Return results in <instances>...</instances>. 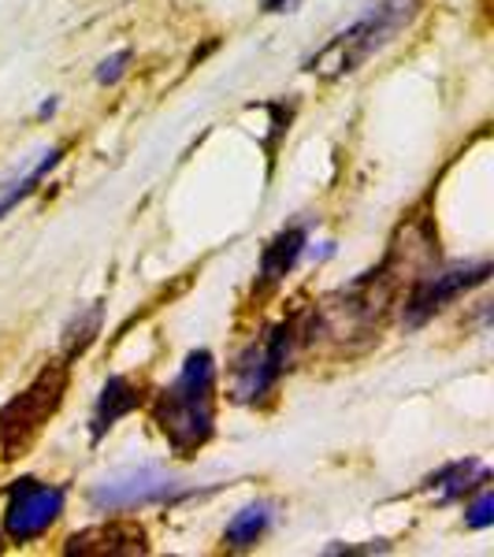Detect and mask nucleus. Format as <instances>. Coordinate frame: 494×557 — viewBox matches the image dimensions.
<instances>
[{
	"label": "nucleus",
	"instance_id": "obj_1",
	"mask_svg": "<svg viewBox=\"0 0 494 557\" xmlns=\"http://www.w3.org/2000/svg\"><path fill=\"white\" fill-rule=\"evenodd\" d=\"M212 386L215 361L209 349H194L186 357L178 380L152 406V420L164 431L168 446L178 457H190L212 438Z\"/></svg>",
	"mask_w": 494,
	"mask_h": 557
},
{
	"label": "nucleus",
	"instance_id": "obj_2",
	"mask_svg": "<svg viewBox=\"0 0 494 557\" xmlns=\"http://www.w3.org/2000/svg\"><path fill=\"white\" fill-rule=\"evenodd\" d=\"M417 4H420V0H380V4L368 8V12L354 26L338 30L320 52H312L305 67H309L312 75H320V78L349 75V71L368 64V60H372L375 52H380L383 45H387L394 34H398L402 26L412 20Z\"/></svg>",
	"mask_w": 494,
	"mask_h": 557
},
{
	"label": "nucleus",
	"instance_id": "obj_3",
	"mask_svg": "<svg viewBox=\"0 0 494 557\" xmlns=\"http://www.w3.org/2000/svg\"><path fill=\"white\" fill-rule=\"evenodd\" d=\"M64 394H67V364L52 361L12 401L0 406V461L4 465L15 461V457H23L38 443L45 424L64 406Z\"/></svg>",
	"mask_w": 494,
	"mask_h": 557
},
{
	"label": "nucleus",
	"instance_id": "obj_4",
	"mask_svg": "<svg viewBox=\"0 0 494 557\" xmlns=\"http://www.w3.org/2000/svg\"><path fill=\"white\" fill-rule=\"evenodd\" d=\"M178 491H183V483H178L168 469L138 465V469H120V472L104 475V480L94 487V494H89V502H94L97 509H108V513H120V509L175 498Z\"/></svg>",
	"mask_w": 494,
	"mask_h": 557
},
{
	"label": "nucleus",
	"instance_id": "obj_5",
	"mask_svg": "<svg viewBox=\"0 0 494 557\" xmlns=\"http://www.w3.org/2000/svg\"><path fill=\"white\" fill-rule=\"evenodd\" d=\"M60 513H64V491L41 480H20L8 491L4 535L15 543H30V539L49 532Z\"/></svg>",
	"mask_w": 494,
	"mask_h": 557
},
{
	"label": "nucleus",
	"instance_id": "obj_6",
	"mask_svg": "<svg viewBox=\"0 0 494 557\" xmlns=\"http://www.w3.org/2000/svg\"><path fill=\"white\" fill-rule=\"evenodd\" d=\"M291 343H294V327L283 323V327L268 331L260 343H254L238 357V364H235V398L238 401H257L272 391L275 380L283 375L286 361H291Z\"/></svg>",
	"mask_w": 494,
	"mask_h": 557
},
{
	"label": "nucleus",
	"instance_id": "obj_7",
	"mask_svg": "<svg viewBox=\"0 0 494 557\" xmlns=\"http://www.w3.org/2000/svg\"><path fill=\"white\" fill-rule=\"evenodd\" d=\"M491 264L483 260V264L476 268H450V272H439V275H428L424 283L417 286V294L409 298V320L420 323L428 320L431 312H439L446 301H454L457 294H465L469 286H480L483 278H487Z\"/></svg>",
	"mask_w": 494,
	"mask_h": 557
},
{
	"label": "nucleus",
	"instance_id": "obj_8",
	"mask_svg": "<svg viewBox=\"0 0 494 557\" xmlns=\"http://www.w3.org/2000/svg\"><path fill=\"white\" fill-rule=\"evenodd\" d=\"M67 554H146V532L138 524H97L67 539Z\"/></svg>",
	"mask_w": 494,
	"mask_h": 557
},
{
	"label": "nucleus",
	"instance_id": "obj_9",
	"mask_svg": "<svg viewBox=\"0 0 494 557\" xmlns=\"http://www.w3.org/2000/svg\"><path fill=\"white\" fill-rule=\"evenodd\" d=\"M60 157H64V149H60V146L41 149L38 157H34V164L15 168L12 175H4V178H0V215H4L8 209H15V205H20L26 194H34V190H38V183H41L45 175L52 172V168L60 164Z\"/></svg>",
	"mask_w": 494,
	"mask_h": 557
},
{
	"label": "nucleus",
	"instance_id": "obj_10",
	"mask_svg": "<svg viewBox=\"0 0 494 557\" xmlns=\"http://www.w3.org/2000/svg\"><path fill=\"white\" fill-rule=\"evenodd\" d=\"M138 406V386L131 380H123V375H112V380L104 383L101 398H97V409H94V438H101L108 428H115V420H123L127 412Z\"/></svg>",
	"mask_w": 494,
	"mask_h": 557
},
{
	"label": "nucleus",
	"instance_id": "obj_11",
	"mask_svg": "<svg viewBox=\"0 0 494 557\" xmlns=\"http://www.w3.org/2000/svg\"><path fill=\"white\" fill-rule=\"evenodd\" d=\"M272 506L268 502H254V506L238 509L235 520L227 524V532H223V543L235 546V550H249V546H257L264 532L272 528Z\"/></svg>",
	"mask_w": 494,
	"mask_h": 557
},
{
	"label": "nucleus",
	"instance_id": "obj_12",
	"mask_svg": "<svg viewBox=\"0 0 494 557\" xmlns=\"http://www.w3.org/2000/svg\"><path fill=\"white\" fill-rule=\"evenodd\" d=\"M301 249H305V231L301 227H291V231H283V235H275L272 246H268L264 257H260V275H264L268 283L283 278L294 264H298Z\"/></svg>",
	"mask_w": 494,
	"mask_h": 557
},
{
	"label": "nucleus",
	"instance_id": "obj_13",
	"mask_svg": "<svg viewBox=\"0 0 494 557\" xmlns=\"http://www.w3.org/2000/svg\"><path fill=\"white\" fill-rule=\"evenodd\" d=\"M480 483H487V465L483 461H457L450 469H443L431 480V487H439L443 502L461 498L465 491H476Z\"/></svg>",
	"mask_w": 494,
	"mask_h": 557
},
{
	"label": "nucleus",
	"instance_id": "obj_14",
	"mask_svg": "<svg viewBox=\"0 0 494 557\" xmlns=\"http://www.w3.org/2000/svg\"><path fill=\"white\" fill-rule=\"evenodd\" d=\"M127 64H131V49H120L112 60H104V64L97 67V83H101V86L120 83V78H123V71H127Z\"/></svg>",
	"mask_w": 494,
	"mask_h": 557
},
{
	"label": "nucleus",
	"instance_id": "obj_15",
	"mask_svg": "<svg viewBox=\"0 0 494 557\" xmlns=\"http://www.w3.org/2000/svg\"><path fill=\"white\" fill-rule=\"evenodd\" d=\"M465 520H469V528H491L494 524V494L483 491L480 502L469 509V517H465Z\"/></svg>",
	"mask_w": 494,
	"mask_h": 557
},
{
	"label": "nucleus",
	"instance_id": "obj_16",
	"mask_svg": "<svg viewBox=\"0 0 494 557\" xmlns=\"http://www.w3.org/2000/svg\"><path fill=\"white\" fill-rule=\"evenodd\" d=\"M298 0H268V12H291Z\"/></svg>",
	"mask_w": 494,
	"mask_h": 557
}]
</instances>
